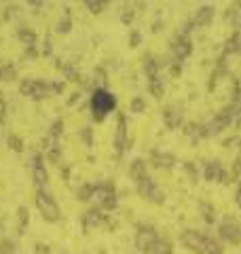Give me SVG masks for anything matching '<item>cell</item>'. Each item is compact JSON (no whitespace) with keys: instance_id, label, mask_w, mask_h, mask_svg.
<instances>
[{"instance_id":"obj_1","label":"cell","mask_w":241,"mask_h":254,"mask_svg":"<svg viewBox=\"0 0 241 254\" xmlns=\"http://www.w3.org/2000/svg\"><path fill=\"white\" fill-rule=\"evenodd\" d=\"M89 108H91V117L93 121L102 123L104 119H106L112 110L117 108V95L106 89H102V87H95L91 91V98H89Z\"/></svg>"},{"instance_id":"obj_2","label":"cell","mask_w":241,"mask_h":254,"mask_svg":"<svg viewBox=\"0 0 241 254\" xmlns=\"http://www.w3.org/2000/svg\"><path fill=\"white\" fill-rule=\"evenodd\" d=\"M36 208L40 212V216H43L47 222H58L61 218V210H60V203L55 201V197L49 193L47 189H38L36 190Z\"/></svg>"},{"instance_id":"obj_3","label":"cell","mask_w":241,"mask_h":254,"mask_svg":"<svg viewBox=\"0 0 241 254\" xmlns=\"http://www.w3.org/2000/svg\"><path fill=\"white\" fill-rule=\"evenodd\" d=\"M91 201L98 205V208L104 212V210H115L117 208V189L112 182H98L93 185V193H91Z\"/></svg>"},{"instance_id":"obj_4","label":"cell","mask_w":241,"mask_h":254,"mask_svg":"<svg viewBox=\"0 0 241 254\" xmlns=\"http://www.w3.org/2000/svg\"><path fill=\"white\" fill-rule=\"evenodd\" d=\"M19 93L30 100H45L47 95L53 93V83L40 81V78H26L19 83Z\"/></svg>"},{"instance_id":"obj_5","label":"cell","mask_w":241,"mask_h":254,"mask_svg":"<svg viewBox=\"0 0 241 254\" xmlns=\"http://www.w3.org/2000/svg\"><path fill=\"white\" fill-rule=\"evenodd\" d=\"M135 189H138L140 197H144V199H148L152 203H163L165 201V193L155 185V180H152L150 176H144L142 180L135 182Z\"/></svg>"},{"instance_id":"obj_6","label":"cell","mask_w":241,"mask_h":254,"mask_svg":"<svg viewBox=\"0 0 241 254\" xmlns=\"http://www.w3.org/2000/svg\"><path fill=\"white\" fill-rule=\"evenodd\" d=\"M30 170H32V178H34V185H36L38 189H45L47 182H49V172H47L43 153H38V150H34V153H32Z\"/></svg>"},{"instance_id":"obj_7","label":"cell","mask_w":241,"mask_h":254,"mask_svg":"<svg viewBox=\"0 0 241 254\" xmlns=\"http://www.w3.org/2000/svg\"><path fill=\"white\" fill-rule=\"evenodd\" d=\"M180 242L195 254H205V250H207V235L195 231V229H186V231H182L180 233Z\"/></svg>"},{"instance_id":"obj_8","label":"cell","mask_w":241,"mask_h":254,"mask_svg":"<svg viewBox=\"0 0 241 254\" xmlns=\"http://www.w3.org/2000/svg\"><path fill=\"white\" fill-rule=\"evenodd\" d=\"M218 235H220L222 242L233 244V246H239L241 244V225H239L235 218H224L220 222Z\"/></svg>"},{"instance_id":"obj_9","label":"cell","mask_w":241,"mask_h":254,"mask_svg":"<svg viewBox=\"0 0 241 254\" xmlns=\"http://www.w3.org/2000/svg\"><path fill=\"white\" fill-rule=\"evenodd\" d=\"M157 240H159V235L155 231V227H150V225H140L138 231H135V248L140 252H150L152 244Z\"/></svg>"},{"instance_id":"obj_10","label":"cell","mask_w":241,"mask_h":254,"mask_svg":"<svg viewBox=\"0 0 241 254\" xmlns=\"http://www.w3.org/2000/svg\"><path fill=\"white\" fill-rule=\"evenodd\" d=\"M172 53H174V62L182 64V62L192 53L190 38H188V36H184V34H178V36L174 38V43H172Z\"/></svg>"},{"instance_id":"obj_11","label":"cell","mask_w":241,"mask_h":254,"mask_svg":"<svg viewBox=\"0 0 241 254\" xmlns=\"http://www.w3.org/2000/svg\"><path fill=\"white\" fill-rule=\"evenodd\" d=\"M203 176H205V180H216V182H222V185H229V182H231L229 172L222 168L220 161H210V163H205Z\"/></svg>"},{"instance_id":"obj_12","label":"cell","mask_w":241,"mask_h":254,"mask_svg":"<svg viewBox=\"0 0 241 254\" xmlns=\"http://www.w3.org/2000/svg\"><path fill=\"white\" fill-rule=\"evenodd\" d=\"M163 121H165V125L170 127V129H178V127H182V123H184V110H182V106H178V104L165 106L163 108Z\"/></svg>"},{"instance_id":"obj_13","label":"cell","mask_w":241,"mask_h":254,"mask_svg":"<svg viewBox=\"0 0 241 254\" xmlns=\"http://www.w3.org/2000/svg\"><path fill=\"white\" fill-rule=\"evenodd\" d=\"M127 144H129V140H127V119H125V115H120L119 125H117V133H115V153H117V157H123Z\"/></svg>"},{"instance_id":"obj_14","label":"cell","mask_w":241,"mask_h":254,"mask_svg":"<svg viewBox=\"0 0 241 254\" xmlns=\"http://www.w3.org/2000/svg\"><path fill=\"white\" fill-rule=\"evenodd\" d=\"M214 15H216L214 6H210V4L201 6V9L195 13V17L190 19L192 28H203V26H210V23H212V19H214Z\"/></svg>"},{"instance_id":"obj_15","label":"cell","mask_w":241,"mask_h":254,"mask_svg":"<svg viewBox=\"0 0 241 254\" xmlns=\"http://www.w3.org/2000/svg\"><path fill=\"white\" fill-rule=\"evenodd\" d=\"M104 222H108V218H106V214H104L100 208L87 210V212H85V216H83V225H85V229H95V227L104 225Z\"/></svg>"},{"instance_id":"obj_16","label":"cell","mask_w":241,"mask_h":254,"mask_svg":"<svg viewBox=\"0 0 241 254\" xmlns=\"http://www.w3.org/2000/svg\"><path fill=\"white\" fill-rule=\"evenodd\" d=\"M150 161L155 168H165V170H172L176 165V157L172 153H163V150H152L150 155Z\"/></svg>"},{"instance_id":"obj_17","label":"cell","mask_w":241,"mask_h":254,"mask_svg":"<svg viewBox=\"0 0 241 254\" xmlns=\"http://www.w3.org/2000/svg\"><path fill=\"white\" fill-rule=\"evenodd\" d=\"M184 133H186L192 142L210 138V136H207V129H205V123H188L186 127H184Z\"/></svg>"},{"instance_id":"obj_18","label":"cell","mask_w":241,"mask_h":254,"mask_svg":"<svg viewBox=\"0 0 241 254\" xmlns=\"http://www.w3.org/2000/svg\"><path fill=\"white\" fill-rule=\"evenodd\" d=\"M142 68H144V72H146V76H148V81L150 78H155V76H159L161 72V64H159V60L155 58V55H144V62H142Z\"/></svg>"},{"instance_id":"obj_19","label":"cell","mask_w":241,"mask_h":254,"mask_svg":"<svg viewBox=\"0 0 241 254\" xmlns=\"http://www.w3.org/2000/svg\"><path fill=\"white\" fill-rule=\"evenodd\" d=\"M144 176H148L146 161H144V159H135V161H131V165H129V178H131L133 182H138V180H142Z\"/></svg>"},{"instance_id":"obj_20","label":"cell","mask_w":241,"mask_h":254,"mask_svg":"<svg viewBox=\"0 0 241 254\" xmlns=\"http://www.w3.org/2000/svg\"><path fill=\"white\" fill-rule=\"evenodd\" d=\"M17 38L23 43V47H26V49H30V47H36V41H38L36 32L30 30V28H19V30H17Z\"/></svg>"},{"instance_id":"obj_21","label":"cell","mask_w":241,"mask_h":254,"mask_svg":"<svg viewBox=\"0 0 241 254\" xmlns=\"http://www.w3.org/2000/svg\"><path fill=\"white\" fill-rule=\"evenodd\" d=\"M148 89L152 93V98H163V93H165V76H155V78H150L148 81Z\"/></svg>"},{"instance_id":"obj_22","label":"cell","mask_w":241,"mask_h":254,"mask_svg":"<svg viewBox=\"0 0 241 254\" xmlns=\"http://www.w3.org/2000/svg\"><path fill=\"white\" fill-rule=\"evenodd\" d=\"M15 76H17V68H15V64H2L0 66V81L2 83H11L15 81Z\"/></svg>"},{"instance_id":"obj_23","label":"cell","mask_w":241,"mask_h":254,"mask_svg":"<svg viewBox=\"0 0 241 254\" xmlns=\"http://www.w3.org/2000/svg\"><path fill=\"white\" fill-rule=\"evenodd\" d=\"M70 30H72V17H70V11H66L58 19V23H55V32L58 34H68Z\"/></svg>"},{"instance_id":"obj_24","label":"cell","mask_w":241,"mask_h":254,"mask_svg":"<svg viewBox=\"0 0 241 254\" xmlns=\"http://www.w3.org/2000/svg\"><path fill=\"white\" fill-rule=\"evenodd\" d=\"M150 254H174V250H172V244L167 242V240H159L152 244V248H150Z\"/></svg>"},{"instance_id":"obj_25","label":"cell","mask_w":241,"mask_h":254,"mask_svg":"<svg viewBox=\"0 0 241 254\" xmlns=\"http://www.w3.org/2000/svg\"><path fill=\"white\" fill-rule=\"evenodd\" d=\"M0 254H17V244H15L11 237L0 240Z\"/></svg>"},{"instance_id":"obj_26","label":"cell","mask_w":241,"mask_h":254,"mask_svg":"<svg viewBox=\"0 0 241 254\" xmlns=\"http://www.w3.org/2000/svg\"><path fill=\"white\" fill-rule=\"evenodd\" d=\"M6 144H9V148L15 150V153H23V140L19 136H15V133L6 136Z\"/></svg>"},{"instance_id":"obj_27","label":"cell","mask_w":241,"mask_h":254,"mask_svg":"<svg viewBox=\"0 0 241 254\" xmlns=\"http://www.w3.org/2000/svg\"><path fill=\"white\" fill-rule=\"evenodd\" d=\"M28 222H30V212H28V208H21L17 210V225H19V231L23 233L26 231V227H28Z\"/></svg>"},{"instance_id":"obj_28","label":"cell","mask_w":241,"mask_h":254,"mask_svg":"<svg viewBox=\"0 0 241 254\" xmlns=\"http://www.w3.org/2000/svg\"><path fill=\"white\" fill-rule=\"evenodd\" d=\"M85 6H87V9H89L93 15H98V13H102L104 9H106L108 2H106V0H87Z\"/></svg>"},{"instance_id":"obj_29","label":"cell","mask_w":241,"mask_h":254,"mask_svg":"<svg viewBox=\"0 0 241 254\" xmlns=\"http://www.w3.org/2000/svg\"><path fill=\"white\" fill-rule=\"evenodd\" d=\"M91 193H93V185H83V187H78V190H76L78 201H91Z\"/></svg>"},{"instance_id":"obj_30","label":"cell","mask_w":241,"mask_h":254,"mask_svg":"<svg viewBox=\"0 0 241 254\" xmlns=\"http://www.w3.org/2000/svg\"><path fill=\"white\" fill-rule=\"evenodd\" d=\"M205 254H224L220 242L214 240V237H207V250H205Z\"/></svg>"},{"instance_id":"obj_31","label":"cell","mask_w":241,"mask_h":254,"mask_svg":"<svg viewBox=\"0 0 241 254\" xmlns=\"http://www.w3.org/2000/svg\"><path fill=\"white\" fill-rule=\"evenodd\" d=\"M47 157H49V161H51V163L60 165V163H61V148H60L58 144L51 146L49 150H47Z\"/></svg>"},{"instance_id":"obj_32","label":"cell","mask_w":241,"mask_h":254,"mask_svg":"<svg viewBox=\"0 0 241 254\" xmlns=\"http://www.w3.org/2000/svg\"><path fill=\"white\" fill-rule=\"evenodd\" d=\"M199 210H201V214H203V218H205V222L207 225H212L214 222V208L210 203H199Z\"/></svg>"},{"instance_id":"obj_33","label":"cell","mask_w":241,"mask_h":254,"mask_svg":"<svg viewBox=\"0 0 241 254\" xmlns=\"http://www.w3.org/2000/svg\"><path fill=\"white\" fill-rule=\"evenodd\" d=\"M61 68H63V74H66L68 81H80V72L72 64H66V66H61Z\"/></svg>"},{"instance_id":"obj_34","label":"cell","mask_w":241,"mask_h":254,"mask_svg":"<svg viewBox=\"0 0 241 254\" xmlns=\"http://www.w3.org/2000/svg\"><path fill=\"white\" fill-rule=\"evenodd\" d=\"M135 17V11L131 9V6H123V13H120V21L125 23V26H129V23L133 21Z\"/></svg>"},{"instance_id":"obj_35","label":"cell","mask_w":241,"mask_h":254,"mask_svg":"<svg viewBox=\"0 0 241 254\" xmlns=\"http://www.w3.org/2000/svg\"><path fill=\"white\" fill-rule=\"evenodd\" d=\"M129 108H131V113H142V110L146 108V102H144V98H133Z\"/></svg>"},{"instance_id":"obj_36","label":"cell","mask_w":241,"mask_h":254,"mask_svg":"<svg viewBox=\"0 0 241 254\" xmlns=\"http://www.w3.org/2000/svg\"><path fill=\"white\" fill-rule=\"evenodd\" d=\"M80 138L85 140L87 146H91L93 144V129L91 127H83V129H80Z\"/></svg>"},{"instance_id":"obj_37","label":"cell","mask_w":241,"mask_h":254,"mask_svg":"<svg viewBox=\"0 0 241 254\" xmlns=\"http://www.w3.org/2000/svg\"><path fill=\"white\" fill-rule=\"evenodd\" d=\"M4 119H6V100H4L2 91H0V125L4 123Z\"/></svg>"},{"instance_id":"obj_38","label":"cell","mask_w":241,"mask_h":254,"mask_svg":"<svg viewBox=\"0 0 241 254\" xmlns=\"http://www.w3.org/2000/svg\"><path fill=\"white\" fill-rule=\"evenodd\" d=\"M140 43H142V34H140L138 30H133L131 34H129V45H131V47H138Z\"/></svg>"},{"instance_id":"obj_39","label":"cell","mask_w":241,"mask_h":254,"mask_svg":"<svg viewBox=\"0 0 241 254\" xmlns=\"http://www.w3.org/2000/svg\"><path fill=\"white\" fill-rule=\"evenodd\" d=\"M36 254H49V248H47V246H40V244H38Z\"/></svg>"},{"instance_id":"obj_40","label":"cell","mask_w":241,"mask_h":254,"mask_svg":"<svg viewBox=\"0 0 241 254\" xmlns=\"http://www.w3.org/2000/svg\"><path fill=\"white\" fill-rule=\"evenodd\" d=\"M235 201H237V205L241 208V182H239V187H237V195H235Z\"/></svg>"},{"instance_id":"obj_41","label":"cell","mask_w":241,"mask_h":254,"mask_svg":"<svg viewBox=\"0 0 241 254\" xmlns=\"http://www.w3.org/2000/svg\"><path fill=\"white\" fill-rule=\"evenodd\" d=\"M45 55H51V41L49 38L45 41Z\"/></svg>"}]
</instances>
